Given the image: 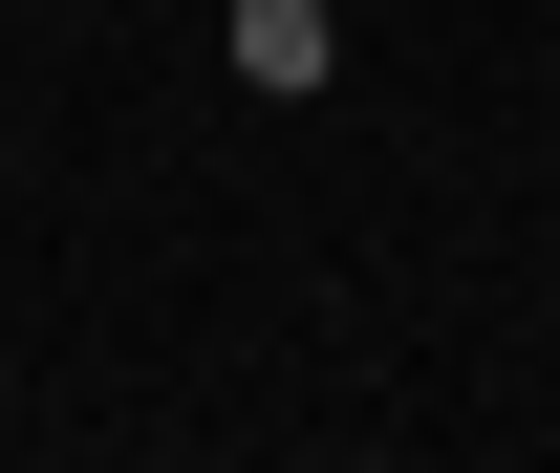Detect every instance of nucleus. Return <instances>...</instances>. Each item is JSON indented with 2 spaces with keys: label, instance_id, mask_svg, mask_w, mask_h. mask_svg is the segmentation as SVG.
<instances>
[{
  "label": "nucleus",
  "instance_id": "obj_1",
  "mask_svg": "<svg viewBox=\"0 0 560 473\" xmlns=\"http://www.w3.org/2000/svg\"><path fill=\"white\" fill-rule=\"evenodd\" d=\"M215 44H237V86H280V108H302V86L346 66V22H324V0H237Z\"/></svg>",
  "mask_w": 560,
  "mask_h": 473
}]
</instances>
